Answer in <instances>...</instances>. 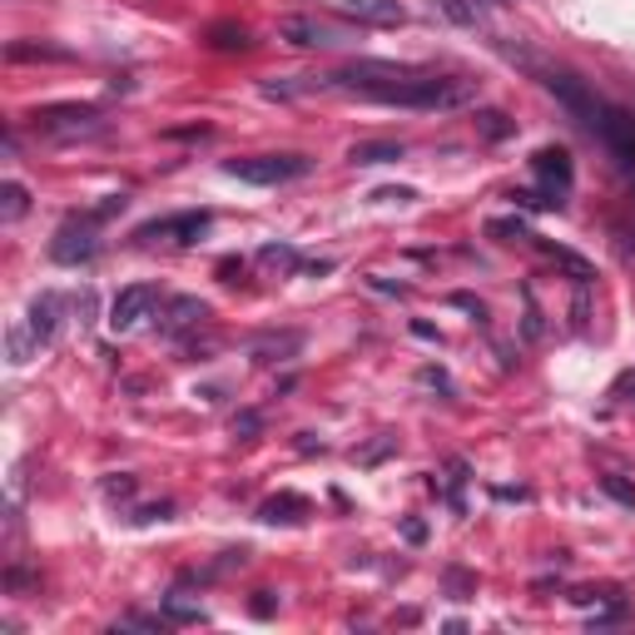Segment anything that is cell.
Here are the masks:
<instances>
[{"mask_svg":"<svg viewBox=\"0 0 635 635\" xmlns=\"http://www.w3.org/2000/svg\"><path fill=\"white\" fill-rule=\"evenodd\" d=\"M198 318H208V308L198 303V298H174V303H169V318L159 327H164V333H184V327H194Z\"/></svg>","mask_w":635,"mask_h":635,"instance_id":"11","label":"cell"},{"mask_svg":"<svg viewBox=\"0 0 635 635\" xmlns=\"http://www.w3.org/2000/svg\"><path fill=\"white\" fill-rule=\"evenodd\" d=\"M263 263H273V268H298V254H293V248H283V244H273V248H263Z\"/></svg>","mask_w":635,"mask_h":635,"instance_id":"24","label":"cell"},{"mask_svg":"<svg viewBox=\"0 0 635 635\" xmlns=\"http://www.w3.org/2000/svg\"><path fill=\"white\" fill-rule=\"evenodd\" d=\"M208 40H214L218 50H244L248 45V30L244 25H214V30H208Z\"/></svg>","mask_w":635,"mask_h":635,"instance_id":"18","label":"cell"},{"mask_svg":"<svg viewBox=\"0 0 635 635\" xmlns=\"http://www.w3.org/2000/svg\"><path fill=\"white\" fill-rule=\"evenodd\" d=\"M343 15L363 20V25H402L407 10L397 0H343Z\"/></svg>","mask_w":635,"mask_h":635,"instance_id":"8","label":"cell"},{"mask_svg":"<svg viewBox=\"0 0 635 635\" xmlns=\"http://www.w3.org/2000/svg\"><path fill=\"white\" fill-rule=\"evenodd\" d=\"M353 164H392V159H402V144H392V139H377V144H353Z\"/></svg>","mask_w":635,"mask_h":635,"instance_id":"13","label":"cell"},{"mask_svg":"<svg viewBox=\"0 0 635 635\" xmlns=\"http://www.w3.org/2000/svg\"><path fill=\"white\" fill-rule=\"evenodd\" d=\"M516 204L521 208H561V198H546V194H531V189H516Z\"/></svg>","mask_w":635,"mask_h":635,"instance_id":"23","label":"cell"},{"mask_svg":"<svg viewBox=\"0 0 635 635\" xmlns=\"http://www.w3.org/2000/svg\"><path fill=\"white\" fill-rule=\"evenodd\" d=\"M298 516H308V502H303V496H293V492L263 502V521H298Z\"/></svg>","mask_w":635,"mask_h":635,"instance_id":"14","label":"cell"},{"mask_svg":"<svg viewBox=\"0 0 635 635\" xmlns=\"http://www.w3.org/2000/svg\"><path fill=\"white\" fill-rule=\"evenodd\" d=\"M601 486H605V496H615L621 506H635V486L631 482H621V476H601Z\"/></svg>","mask_w":635,"mask_h":635,"instance_id":"21","label":"cell"},{"mask_svg":"<svg viewBox=\"0 0 635 635\" xmlns=\"http://www.w3.org/2000/svg\"><path fill=\"white\" fill-rule=\"evenodd\" d=\"M452 303H456V308H466V313H476V318H486V308L476 303L472 293H452Z\"/></svg>","mask_w":635,"mask_h":635,"instance_id":"25","label":"cell"},{"mask_svg":"<svg viewBox=\"0 0 635 635\" xmlns=\"http://www.w3.org/2000/svg\"><path fill=\"white\" fill-rule=\"evenodd\" d=\"M303 154H254V159H228V174L244 179V184H288V179L308 174Z\"/></svg>","mask_w":635,"mask_h":635,"instance_id":"2","label":"cell"},{"mask_svg":"<svg viewBox=\"0 0 635 635\" xmlns=\"http://www.w3.org/2000/svg\"><path fill=\"white\" fill-rule=\"evenodd\" d=\"M442 15H452V20H462V25H476V6L472 0H432Z\"/></svg>","mask_w":635,"mask_h":635,"instance_id":"20","label":"cell"},{"mask_svg":"<svg viewBox=\"0 0 635 635\" xmlns=\"http://www.w3.org/2000/svg\"><path fill=\"white\" fill-rule=\"evenodd\" d=\"M476 95V79H456V75H412L402 85H392L377 105H407V109H452L466 105Z\"/></svg>","mask_w":635,"mask_h":635,"instance_id":"1","label":"cell"},{"mask_svg":"<svg viewBox=\"0 0 635 635\" xmlns=\"http://www.w3.org/2000/svg\"><path fill=\"white\" fill-rule=\"evenodd\" d=\"M283 40H293V45H303V50H318V45H333V30H323L318 20H303V15H293V20H283Z\"/></svg>","mask_w":635,"mask_h":635,"instance_id":"10","label":"cell"},{"mask_svg":"<svg viewBox=\"0 0 635 635\" xmlns=\"http://www.w3.org/2000/svg\"><path fill=\"white\" fill-rule=\"evenodd\" d=\"M402 531H407V541H427V526L422 521H407Z\"/></svg>","mask_w":635,"mask_h":635,"instance_id":"27","label":"cell"},{"mask_svg":"<svg viewBox=\"0 0 635 635\" xmlns=\"http://www.w3.org/2000/svg\"><path fill=\"white\" fill-rule=\"evenodd\" d=\"M476 129H482L486 139H506V134H512L516 125H512V119L502 115V109H482V115H476Z\"/></svg>","mask_w":635,"mask_h":635,"instance_id":"17","label":"cell"},{"mask_svg":"<svg viewBox=\"0 0 635 635\" xmlns=\"http://www.w3.org/2000/svg\"><path fill=\"white\" fill-rule=\"evenodd\" d=\"M95 248H99L95 228H89V224H65L55 234V244H50V254H55L60 263H79V258H89Z\"/></svg>","mask_w":635,"mask_h":635,"instance_id":"7","label":"cell"},{"mask_svg":"<svg viewBox=\"0 0 635 635\" xmlns=\"http://www.w3.org/2000/svg\"><path fill=\"white\" fill-rule=\"evenodd\" d=\"M531 169L546 179L551 189H571V154H566L561 144H546L531 154Z\"/></svg>","mask_w":635,"mask_h":635,"instance_id":"9","label":"cell"},{"mask_svg":"<svg viewBox=\"0 0 635 635\" xmlns=\"http://www.w3.org/2000/svg\"><path fill=\"white\" fill-rule=\"evenodd\" d=\"M154 303H159V288H154V283H129V288H119V298L109 303V327H115V333H129L139 318H149V308H154Z\"/></svg>","mask_w":635,"mask_h":635,"instance_id":"5","label":"cell"},{"mask_svg":"<svg viewBox=\"0 0 635 635\" xmlns=\"http://www.w3.org/2000/svg\"><path fill=\"white\" fill-rule=\"evenodd\" d=\"M10 60H65V50H50V45H25V40H15V45L6 50Z\"/></svg>","mask_w":635,"mask_h":635,"instance_id":"19","label":"cell"},{"mask_svg":"<svg viewBox=\"0 0 635 635\" xmlns=\"http://www.w3.org/2000/svg\"><path fill=\"white\" fill-rule=\"evenodd\" d=\"M99 109L95 105H55V109H40L35 125H95Z\"/></svg>","mask_w":635,"mask_h":635,"instance_id":"12","label":"cell"},{"mask_svg":"<svg viewBox=\"0 0 635 635\" xmlns=\"http://www.w3.org/2000/svg\"><path fill=\"white\" fill-rule=\"evenodd\" d=\"M30 327H35L40 343H45V337L55 333V298H40V303L30 308Z\"/></svg>","mask_w":635,"mask_h":635,"instance_id":"16","label":"cell"},{"mask_svg":"<svg viewBox=\"0 0 635 635\" xmlns=\"http://www.w3.org/2000/svg\"><path fill=\"white\" fill-rule=\"evenodd\" d=\"M486 234H502V238H531V234H526L521 218H492V224H486Z\"/></svg>","mask_w":635,"mask_h":635,"instance_id":"22","label":"cell"},{"mask_svg":"<svg viewBox=\"0 0 635 635\" xmlns=\"http://www.w3.org/2000/svg\"><path fill=\"white\" fill-rule=\"evenodd\" d=\"M208 228V214H174V218H154V224H144L134 238H144V244H154V238H174V244H194L198 234Z\"/></svg>","mask_w":635,"mask_h":635,"instance_id":"6","label":"cell"},{"mask_svg":"<svg viewBox=\"0 0 635 635\" xmlns=\"http://www.w3.org/2000/svg\"><path fill=\"white\" fill-rule=\"evenodd\" d=\"M595 129H601L605 149H611L615 159H621L625 169H635V115L621 105H601V119H595Z\"/></svg>","mask_w":635,"mask_h":635,"instance_id":"4","label":"cell"},{"mask_svg":"<svg viewBox=\"0 0 635 635\" xmlns=\"http://www.w3.org/2000/svg\"><path fill=\"white\" fill-rule=\"evenodd\" d=\"M25 208H30L25 184H15V179H10V184L0 189V218H6V224H15V218H25Z\"/></svg>","mask_w":635,"mask_h":635,"instance_id":"15","label":"cell"},{"mask_svg":"<svg viewBox=\"0 0 635 635\" xmlns=\"http://www.w3.org/2000/svg\"><path fill=\"white\" fill-rule=\"evenodd\" d=\"M234 432H258V417H254V412H244V417L234 422Z\"/></svg>","mask_w":635,"mask_h":635,"instance_id":"28","label":"cell"},{"mask_svg":"<svg viewBox=\"0 0 635 635\" xmlns=\"http://www.w3.org/2000/svg\"><path fill=\"white\" fill-rule=\"evenodd\" d=\"M373 198H397V204H407V198H417V194H412V189H377Z\"/></svg>","mask_w":635,"mask_h":635,"instance_id":"26","label":"cell"},{"mask_svg":"<svg viewBox=\"0 0 635 635\" xmlns=\"http://www.w3.org/2000/svg\"><path fill=\"white\" fill-rule=\"evenodd\" d=\"M541 85H546V89H551V95H556V99H561V105H566V109H571V115H581V119H585V125H591V129H595V119H601V99H595V95H591V89H585V85H581V79H575V75H571V69H541Z\"/></svg>","mask_w":635,"mask_h":635,"instance_id":"3","label":"cell"}]
</instances>
